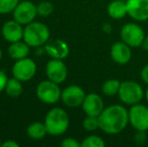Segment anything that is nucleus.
<instances>
[{"instance_id":"1","label":"nucleus","mask_w":148,"mask_h":147,"mask_svg":"<svg viewBox=\"0 0 148 147\" xmlns=\"http://www.w3.org/2000/svg\"><path fill=\"white\" fill-rule=\"evenodd\" d=\"M98 119L101 131L108 135H117L129 124V113L123 105L114 104L105 107Z\"/></svg>"},{"instance_id":"2","label":"nucleus","mask_w":148,"mask_h":147,"mask_svg":"<svg viewBox=\"0 0 148 147\" xmlns=\"http://www.w3.org/2000/svg\"><path fill=\"white\" fill-rule=\"evenodd\" d=\"M47 134L60 136L66 132L70 126V117L62 108H53L47 112L45 119Z\"/></svg>"},{"instance_id":"3","label":"nucleus","mask_w":148,"mask_h":147,"mask_svg":"<svg viewBox=\"0 0 148 147\" xmlns=\"http://www.w3.org/2000/svg\"><path fill=\"white\" fill-rule=\"evenodd\" d=\"M117 96L123 105L131 107L139 104L145 98V91L142 86L135 81H123L121 82Z\"/></svg>"},{"instance_id":"4","label":"nucleus","mask_w":148,"mask_h":147,"mask_svg":"<svg viewBox=\"0 0 148 147\" xmlns=\"http://www.w3.org/2000/svg\"><path fill=\"white\" fill-rule=\"evenodd\" d=\"M49 27L45 23L32 21L24 27L23 40L30 47H38L49 40Z\"/></svg>"},{"instance_id":"5","label":"nucleus","mask_w":148,"mask_h":147,"mask_svg":"<svg viewBox=\"0 0 148 147\" xmlns=\"http://www.w3.org/2000/svg\"><path fill=\"white\" fill-rule=\"evenodd\" d=\"M36 97L39 101L45 104L53 105L58 103L62 97V90L59 84L51 80H45L40 82L36 87Z\"/></svg>"},{"instance_id":"6","label":"nucleus","mask_w":148,"mask_h":147,"mask_svg":"<svg viewBox=\"0 0 148 147\" xmlns=\"http://www.w3.org/2000/svg\"><path fill=\"white\" fill-rule=\"evenodd\" d=\"M145 36L144 29L136 22H128L124 24L120 30L121 40L131 47L142 46Z\"/></svg>"},{"instance_id":"7","label":"nucleus","mask_w":148,"mask_h":147,"mask_svg":"<svg viewBox=\"0 0 148 147\" xmlns=\"http://www.w3.org/2000/svg\"><path fill=\"white\" fill-rule=\"evenodd\" d=\"M129 124L136 131H148V107L142 104H136L130 107Z\"/></svg>"},{"instance_id":"8","label":"nucleus","mask_w":148,"mask_h":147,"mask_svg":"<svg viewBox=\"0 0 148 147\" xmlns=\"http://www.w3.org/2000/svg\"><path fill=\"white\" fill-rule=\"evenodd\" d=\"M12 15L14 20L19 22L22 25H26L34 21L37 15L36 5L29 0L20 1L12 12Z\"/></svg>"},{"instance_id":"9","label":"nucleus","mask_w":148,"mask_h":147,"mask_svg":"<svg viewBox=\"0 0 148 147\" xmlns=\"http://www.w3.org/2000/svg\"><path fill=\"white\" fill-rule=\"evenodd\" d=\"M36 70L35 62L29 57H24L15 61V64L12 67V75L21 82H27L35 76Z\"/></svg>"},{"instance_id":"10","label":"nucleus","mask_w":148,"mask_h":147,"mask_svg":"<svg viewBox=\"0 0 148 147\" xmlns=\"http://www.w3.org/2000/svg\"><path fill=\"white\" fill-rule=\"evenodd\" d=\"M86 97L84 89L78 85H71L62 91L60 100L66 107L70 108H78L82 106Z\"/></svg>"},{"instance_id":"11","label":"nucleus","mask_w":148,"mask_h":147,"mask_svg":"<svg viewBox=\"0 0 148 147\" xmlns=\"http://www.w3.org/2000/svg\"><path fill=\"white\" fill-rule=\"evenodd\" d=\"M45 74L49 80L60 85L68 78V69L62 59H53L47 62L45 67Z\"/></svg>"},{"instance_id":"12","label":"nucleus","mask_w":148,"mask_h":147,"mask_svg":"<svg viewBox=\"0 0 148 147\" xmlns=\"http://www.w3.org/2000/svg\"><path fill=\"white\" fill-rule=\"evenodd\" d=\"M128 15L136 22L148 20V0H127Z\"/></svg>"},{"instance_id":"13","label":"nucleus","mask_w":148,"mask_h":147,"mask_svg":"<svg viewBox=\"0 0 148 147\" xmlns=\"http://www.w3.org/2000/svg\"><path fill=\"white\" fill-rule=\"evenodd\" d=\"M132 47L129 46L124 41H116L111 45L110 55L114 63L118 65H127L132 57Z\"/></svg>"},{"instance_id":"14","label":"nucleus","mask_w":148,"mask_h":147,"mask_svg":"<svg viewBox=\"0 0 148 147\" xmlns=\"http://www.w3.org/2000/svg\"><path fill=\"white\" fill-rule=\"evenodd\" d=\"M82 108L87 116L99 117V115L105 109V105H104L103 99L99 94L90 93L85 97V100L82 104Z\"/></svg>"},{"instance_id":"15","label":"nucleus","mask_w":148,"mask_h":147,"mask_svg":"<svg viewBox=\"0 0 148 147\" xmlns=\"http://www.w3.org/2000/svg\"><path fill=\"white\" fill-rule=\"evenodd\" d=\"M45 51L51 59H62L68 57L70 55V46L64 40L60 38L49 40L45 44Z\"/></svg>"},{"instance_id":"16","label":"nucleus","mask_w":148,"mask_h":147,"mask_svg":"<svg viewBox=\"0 0 148 147\" xmlns=\"http://www.w3.org/2000/svg\"><path fill=\"white\" fill-rule=\"evenodd\" d=\"M23 31L24 28L22 24L17 22L16 20H9L6 21L2 26V36L6 41L12 43L23 39Z\"/></svg>"},{"instance_id":"17","label":"nucleus","mask_w":148,"mask_h":147,"mask_svg":"<svg viewBox=\"0 0 148 147\" xmlns=\"http://www.w3.org/2000/svg\"><path fill=\"white\" fill-rule=\"evenodd\" d=\"M30 51V46L25 42V41H16V42L10 43L8 47V55L10 59L13 61H18V59L27 57L28 53Z\"/></svg>"},{"instance_id":"18","label":"nucleus","mask_w":148,"mask_h":147,"mask_svg":"<svg viewBox=\"0 0 148 147\" xmlns=\"http://www.w3.org/2000/svg\"><path fill=\"white\" fill-rule=\"evenodd\" d=\"M107 13L111 18L115 20H120L128 15L126 1L123 0H113L109 3L107 7Z\"/></svg>"},{"instance_id":"19","label":"nucleus","mask_w":148,"mask_h":147,"mask_svg":"<svg viewBox=\"0 0 148 147\" xmlns=\"http://www.w3.org/2000/svg\"><path fill=\"white\" fill-rule=\"evenodd\" d=\"M28 137L33 140H40L47 134V130L45 122H33L26 129Z\"/></svg>"},{"instance_id":"20","label":"nucleus","mask_w":148,"mask_h":147,"mask_svg":"<svg viewBox=\"0 0 148 147\" xmlns=\"http://www.w3.org/2000/svg\"><path fill=\"white\" fill-rule=\"evenodd\" d=\"M5 92L11 98H17L23 92V86H22V82L17 80L16 78L8 79V82L5 87Z\"/></svg>"},{"instance_id":"21","label":"nucleus","mask_w":148,"mask_h":147,"mask_svg":"<svg viewBox=\"0 0 148 147\" xmlns=\"http://www.w3.org/2000/svg\"><path fill=\"white\" fill-rule=\"evenodd\" d=\"M121 82L117 79H109L102 85V93L107 97H114L118 95Z\"/></svg>"},{"instance_id":"22","label":"nucleus","mask_w":148,"mask_h":147,"mask_svg":"<svg viewBox=\"0 0 148 147\" xmlns=\"http://www.w3.org/2000/svg\"><path fill=\"white\" fill-rule=\"evenodd\" d=\"M106 142L104 139L99 135L96 134H91L87 136L82 142H81V147H105Z\"/></svg>"},{"instance_id":"23","label":"nucleus","mask_w":148,"mask_h":147,"mask_svg":"<svg viewBox=\"0 0 148 147\" xmlns=\"http://www.w3.org/2000/svg\"><path fill=\"white\" fill-rule=\"evenodd\" d=\"M53 9H55V6L49 1H41L36 5L37 15L42 16V17L51 15L53 12Z\"/></svg>"},{"instance_id":"24","label":"nucleus","mask_w":148,"mask_h":147,"mask_svg":"<svg viewBox=\"0 0 148 147\" xmlns=\"http://www.w3.org/2000/svg\"><path fill=\"white\" fill-rule=\"evenodd\" d=\"M83 128L88 132H95L100 129L99 119L95 116H86L83 120Z\"/></svg>"},{"instance_id":"25","label":"nucleus","mask_w":148,"mask_h":147,"mask_svg":"<svg viewBox=\"0 0 148 147\" xmlns=\"http://www.w3.org/2000/svg\"><path fill=\"white\" fill-rule=\"evenodd\" d=\"M20 0H0V14L12 13Z\"/></svg>"},{"instance_id":"26","label":"nucleus","mask_w":148,"mask_h":147,"mask_svg":"<svg viewBox=\"0 0 148 147\" xmlns=\"http://www.w3.org/2000/svg\"><path fill=\"white\" fill-rule=\"evenodd\" d=\"M60 145L62 147H81V143L73 137H66L60 142Z\"/></svg>"},{"instance_id":"27","label":"nucleus","mask_w":148,"mask_h":147,"mask_svg":"<svg viewBox=\"0 0 148 147\" xmlns=\"http://www.w3.org/2000/svg\"><path fill=\"white\" fill-rule=\"evenodd\" d=\"M134 139L137 144L145 143V141H146V131H136Z\"/></svg>"},{"instance_id":"28","label":"nucleus","mask_w":148,"mask_h":147,"mask_svg":"<svg viewBox=\"0 0 148 147\" xmlns=\"http://www.w3.org/2000/svg\"><path fill=\"white\" fill-rule=\"evenodd\" d=\"M8 82V78L6 76V74L3 71L0 70V93H2L3 91H5L6 84Z\"/></svg>"},{"instance_id":"29","label":"nucleus","mask_w":148,"mask_h":147,"mask_svg":"<svg viewBox=\"0 0 148 147\" xmlns=\"http://www.w3.org/2000/svg\"><path fill=\"white\" fill-rule=\"evenodd\" d=\"M140 78H141V81H142L145 85L148 86V64L145 65L144 67L142 68V70H141Z\"/></svg>"},{"instance_id":"30","label":"nucleus","mask_w":148,"mask_h":147,"mask_svg":"<svg viewBox=\"0 0 148 147\" xmlns=\"http://www.w3.org/2000/svg\"><path fill=\"white\" fill-rule=\"evenodd\" d=\"M1 147H19V144L13 140H7V141L2 143Z\"/></svg>"},{"instance_id":"31","label":"nucleus","mask_w":148,"mask_h":147,"mask_svg":"<svg viewBox=\"0 0 148 147\" xmlns=\"http://www.w3.org/2000/svg\"><path fill=\"white\" fill-rule=\"evenodd\" d=\"M103 30L107 34H110L112 32V25L110 23H108V22H105L103 24Z\"/></svg>"},{"instance_id":"32","label":"nucleus","mask_w":148,"mask_h":147,"mask_svg":"<svg viewBox=\"0 0 148 147\" xmlns=\"http://www.w3.org/2000/svg\"><path fill=\"white\" fill-rule=\"evenodd\" d=\"M142 47L144 51H148V36H145L144 40H143V43H142Z\"/></svg>"},{"instance_id":"33","label":"nucleus","mask_w":148,"mask_h":147,"mask_svg":"<svg viewBox=\"0 0 148 147\" xmlns=\"http://www.w3.org/2000/svg\"><path fill=\"white\" fill-rule=\"evenodd\" d=\"M145 99H146V101L148 103V88L146 89V91H145Z\"/></svg>"},{"instance_id":"34","label":"nucleus","mask_w":148,"mask_h":147,"mask_svg":"<svg viewBox=\"0 0 148 147\" xmlns=\"http://www.w3.org/2000/svg\"><path fill=\"white\" fill-rule=\"evenodd\" d=\"M1 59H2V51L0 49V62H1Z\"/></svg>"},{"instance_id":"35","label":"nucleus","mask_w":148,"mask_h":147,"mask_svg":"<svg viewBox=\"0 0 148 147\" xmlns=\"http://www.w3.org/2000/svg\"><path fill=\"white\" fill-rule=\"evenodd\" d=\"M1 145H2V142H1V139H0V147H1Z\"/></svg>"}]
</instances>
